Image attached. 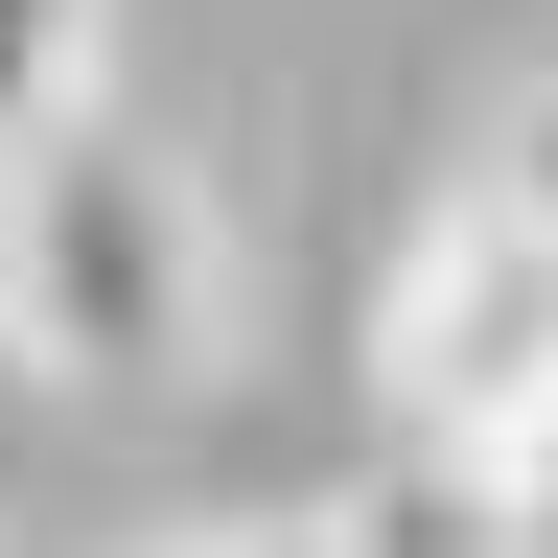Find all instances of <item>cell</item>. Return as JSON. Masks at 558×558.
<instances>
[{
    "instance_id": "cell-4",
    "label": "cell",
    "mask_w": 558,
    "mask_h": 558,
    "mask_svg": "<svg viewBox=\"0 0 558 558\" xmlns=\"http://www.w3.org/2000/svg\"><path fill=\"white\" fill-rule=\"evenodd\" d=\"M442 465H465V535H488V558H558V396L488 418V442H442Z\"/></svg>"
},
{
    "instance_id": "cell-3",
    "label": "cell",
    "mask_w": 558,
    "mask_h": 558,
    "mask_svg": "<svg viewBox=\"0 0 558 558\" xmlns=\"http://www.w3.org/2000/svg\"><path fill=\"white\" fill-rule=\"evenodd\" d=\"M94 24H117V0H0V163L94 117Z\"/></svg>"
},
{
    "instance_id": "cell-1",
    "label": "cell",
    "mask_w": 558,
    "mask_h": 558,
    "mask_svg": "<svg viewBox=\"0 0 558 558\" xmlns=\"http://www.w3.org/2000/svg\"><path fill=\"white\" fill-rule=\"evenodd\" d=\"M0 349L47 396H163L209 349V186L140 117H70L0 163Z\"/></svg>"
},
{
    "instance_id": "cell-2",
    "label": "cell",
    "mask_w": 558,
    "mask_h": 558,
    "mask_svg": "<svg viewBox=\"0 0 558 558\" xmlns=\"http://www.w3.org/2000/svg\"><path fill=\"white\" fill-rule=\"evenodd\" d=\"M373 396H396V442H488V418L558 396V209L465 186L442 233L396 256V303H373Z\"/></svg>"
},
{
    "instance_id": "cell-5",
    "label": "cell",
    "mask_w": 558,
    "mask_h": 558,
    "mask_svg": "<svg viewBox=\"0 0 558 558\" xmlns=\"http://www.w3.org/2000/svg\"><path fill=\"white\" fill-rule=\"evenodd\" d=\"M488 186H512V209H558V70H535L512 117H488Z\"/></svg>"
}]
</instances>
